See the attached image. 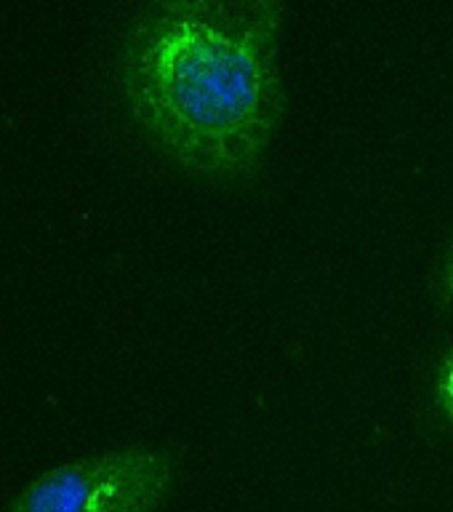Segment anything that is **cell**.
<instances>
[{
    "label": "cell",
    "mask_w": 453,
    "mask_h": 512,
    "mask_svg": "<svg viewBox=\"0 0 453 512\" xmlns=\"http://www.w3.org/2000/svg\"><path fill=\"white\" fill-rule=\"evenodd\" d=\"M283 0H150L128 32L120 80L155 147L208 179H246L286 112Z\"/></svg>",
    "instance_id": "cell-1"
},
{
    "label": "cell",
    "mask_w": 453,
    "mask_h": 512,
    "mask_svg": "<svg viewBox=\"0 0 453 512\" xmlns=\"http://www.w3.org/2000/svg\"><path fill=\"white\" fill-rule=\"evenodd\" d=\"M179 459L166 448L126 446L56 464L14 496L8 512H160Z\"/></svg>",
    "instance_id": "cell-2"
},
{
    "label": "cell",
    "mask_w": 453,
    "mask_h": 512,
    "mask_svg": "<svg viewBox=\"0 0 453 512\" xmlns=\"http://www.w3.org/2000/svg\"><path fill=\"white\" fill-rule=\"evenodd\" d=\"M435 403L446 422L453 424V347L440 360L438 374H435Z\"/></svg>",
    "instance_id": "cell-3"
},
{
    "label": "cell",
    "mask_w": 453,
    "mask_h": 512,
    "mask_svg": "<svg viewBox=\"0 0 453 512\" xmlns=\"http://www.w3.org/2000/svg\"><path fill=\"white\" fill-rule=\"evenodd\" d=\"M440 296H443V302H453V243L448 248L443 272H440Z\"/></svg>",
    "instance_id": "cell-4"
}]
</instances>
